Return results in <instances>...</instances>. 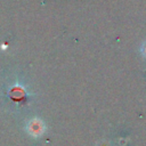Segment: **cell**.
I'll return each instance as SVG.
<instances>
[{"label": "cell", "mask_w": 146, "mask_h": 146, "mask_svg": "<svg viewBox=\"0 0 146 146\" xmlns=\"http://www.w3.org/2000/svg\"><path fill=\"white\" fill-rule=\"evenodd\" d=\"M30 131H31V133H33V135H40V133H42L41 123L38 122V123H32V124H30Z\"/></svg>", "instance_id": "1"}, {"label": "cell", "mask_w": 146, "mask_h": 146, "mask_svg": "<svg viewBox=\"0 0 146 146\" xmlns=\"http://www.w3.org/2000/svg\"><path fill=\"white\" fill-rule=\"evenodd\" d=\"M141 52L144 54V56L146 57V42L143 44V47H141Z\"/></svg>", "instance_id": "2"}]
</instances>
